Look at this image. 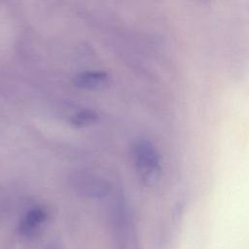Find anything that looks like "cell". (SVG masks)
<instances>
[{
    "label": "cell",
    "mask_w": 249,
    "mask_h": 249,
    "mask_svg": "<svg viewBox=\"0 0 249 249\" xmlns=\"http://www.w3.org/2000/svg\"><path fill=\"white\" fill-rule=\"evenodd\" d=\"M136 166L147 185L155 184L160 178V157L155 147L146 140L139 141L135 146Z\"/></svg>",
    "instance_id": "cell-1"
},
{
    "label": "cell",
    "mask_w": 249,
    "mask_h": 249,
    "mask_svg": "<svg viewBox=\"0 0 249 249\" xmlns=\"http://www.w3.org/2000/svg\"><path fill=\"white\" fill-rule=\"evenodd\" d=\"M69 181L75 192L84 196L99 198L105 196L109 192L107 181L89 171H75L70 175Z\"/></svg>",
    "instance_id": "cell-2"
},
{
    "label": "cell",
    "mask_w": 249,
    "mask_h": 249,
    "mask_svg": "<svg viewBox=\"0 0 249 249\" xmlns=\"http://www.w3.org/2000/svg\"><path fill=\"white\" fill-rule=\"evenodd\" d=\"M115 222L122 249H138L134 226L125 209L121 208L117 211Z\"/></svg>",
    "instance_id": "cell-3"
},
{
    "label": "cell",
    "mask_w": 249,
    "mask_h": 249,
    "mask_svg": "<svg viewBox=\"0 0 249 249\" xmlns=\"http://www.w3.org/2000/svg\"><path fill=\"white\" fill-rule=\"evenodd\" d=\"M109 76L102 71H86L78 74L74 80L77 87L86 89H102L109 85Z\"/></svg>",
    "instance_id": "cell-4"
},
{
    "label": "cell",
    "mask_w": 249,
    "mask_h": 249,
    "mask_svg": "<svg viewBox=\"0 0 249 249\" xmlns=\"http://www.w3.org/2000/svg\"><path fill=\"white\" fill-rule=\"evenodd\" d=\"M47 220V212L41 208L36 207L26 213L19 225V231L27 236L33 235Z\"/></svg>",
    "instance_id": "cell-5"
},
{
    "label": "cell",
    "mask_w": 249,
    "mask_h": 249,
    "mask_svg": "<svg viewBox=\"0 0 249 249\" xmlns=\"http://www.w3.org/2000/svg\"><path fill=\"white\" fill-rule=\"evenodd\" d=\"M97 119H98V116L96 112L90 109H83L81 111H78L72 116L71 122L73 124L77 126H86L95 123Z\"/></svg>",
    "instance_id": "cell-6"
},
{
    "label": "cell",
    "mask_w": 249,
    "mask_h": 249,
    "mask_svg": "<svg viewBox=\"0 0 249 249\" xmlns=\"http://www.w3.org/2000/svg\"><path fill=\"white\" fill-rule=\"evenodd\" d=\"M46 249H62V247L56 242H52L47 246Z\"/></svg>",
    "instance_id": "cell-7"
}]
</instances>
